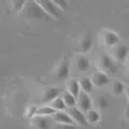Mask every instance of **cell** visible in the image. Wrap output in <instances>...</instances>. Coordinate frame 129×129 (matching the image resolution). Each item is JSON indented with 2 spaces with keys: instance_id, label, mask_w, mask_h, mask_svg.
Returning <instances> with one entry per match:
<instances>
[{
  "instance_id": "obj_1",
  "label": "cell",
  "mask_w": 129,
  "mask_h": 129,
  "mask_svg": "<svg viewBox=\"0 0 129 129\" xmlns=\"http://www.w3.org/2000/svg\"><path fill=\"white\" fill-rule=\"evenodd\" d=\"M25 17L34 19V20H51V18L43 12V9L38 5L37 2H29L25 3V7L23 8Z\"/></svg>"
},
{
  "instance_id": "obj_2",
  "label": "cell",
  "mask_w": 129,
  "mask_h": 129,
  "mask_svg": "<svg viewBox=\"0 0 129 129\" xmlns=\"http://www.w3.org/2000/svg\"><path fill=\"white\" fill-rule=\"evenodd\" d=\"M99 63H100V67H101V72L104 74H110V75H115L116 71H118V67L115 62L113 61V58L108 54H101L100 58H99Z\"/></svg>"
},
{
  "instance_id": "obj_3",
  "label": "cell",
  "mask_w": 129,
  "mask_h": 129,
  "mask_svg": "<svg viewBox=\"0 0 129 129\" xmlns=\"http://www.w3.org/2000/svg\"><path fill=\"white\" fill-rule=\"evenodd\" d=\"M37 3L49 18L58 19V18L62 17V12L53 4V2H37Z\"/></svg>"
},
{
  "instance_id": "obj_4",
  "label": "cell",
  "mask_w": 129,
  "mask_h": 129,
  "mask_svg": "<svg viewBox=\"0 0 129 129\" xmlns=\"http://www.w3.org/2000/svg\"><path fill=\"white\" fill-rule=\"evenodd\" d=\"M69 110V116L74 120V123L75 124H77V125H81V126H86L87 125V121H86V118H85V114L80 110V109H77V106H75V108H70V109H67Z\"/></svg>"
},
{
  "instance_id": "obj_5",
  "label": "cell",
  "mask_w": 129,
  "mask_h": 129,
  "mask_svg": "<svg viewBox=\"0 0 129 129\" xmlns=\"http://www.w3.org/2000/svg\"><path fill=\"white\" fill-rule=\"evenodd\" d=\"M101 38H103V42L106 47H115V46H118V43L120 41V37L110 29H104Z\"/></svg>"
},
{
  "instance_id": "obj_6",
  "label": "cell",
  "mask_w": 129,
  "mask_h": 129,
  "mask_svg": "<svg viewBox=\"0 0 129 129\" xmlns=\"http://www.w3.org/2000/svg\"><path fill=\"white\" fill-rule=\"evenodd\" d=\"M76 104L79 105L77 109H80L82 113H84V111L87 113L89 110L92 109V100H91V98H90L87 94H85V92H80V94H79V96H77V99H76Z\"/></svg>"
},
{
  "instance_id": "obj_7",
  "label": "cell",
  "mask_w": 129,
  "mask_h": 129,
  "mask_svg": "<svg viewBox=\"0 0 129 129\" xmlns=\"http://www.w3.org/2000/svg\"><path fill=\"white\" fill-rule=\"evenodd\" d=\"M94 87H101V86H105L106 84H109V75L101 72V71H95L91 77H90Z\"/></svg>"
},
{
  "instance_id": "obj_8",
  "label": "cell",
  "mask_w": 129,
  "mask_h": 129,
  "mask_svg": "<svg viewBox=\"0 0 129 129\" xmlns=\"http://www.w3.org/2000/svg\"><path fill=\"white\" fill-rule=\"evenodd\" d=\"M62 94V90L58 89V87H54V86H51L48 89H46L43 91V95H42V101L43 103H52L54 99L59 98V95Z\"/></svg>"
},
{
  "instance_id": "obj_9",
  "label": "cell",
  "mask_w": 129,
  "mask_h": 129,
  "mask_svg": "<svg viewBox=\"0 0 129 129\" xmlns=\"http://www.w3.org/2000/svg\"><path fill=\"white\" fill-rule=\"evenodd\" d=\"M128 53H129V49L124 44L115 46L114 49H113V57L118 62H125L126 61V57H128Z\"/></svg>"
},
{
  "instance_id": "obj_10",
  "label": "cell",
  "mask_w": 129,
  "mask_h": 129,
  "mask_svg": "<svg viewBox=\"0 0 129 129\" xmlns=\"http://www.w3.org/2000/svg\"><path fill=\"white\" fill-rule=\"evenodd\" d=\"M92 46H94L92 36H91L90 32H87V33L84 34V37L80 41V52L81 53H87L89 51H91Z\"/></svg>"
},
{
  "instance_id": "obj_11",
  "label": "cell",
  "mask_w": 129,
  "mask_h": 129,
  "mask_svg": "<svg viewBox=\"0 0 129 129\" xmlns=\"http://www.w3.org/2000/svg\"><path fill=\"white\" fill-rule=\"evenodd\" d=\"M52 118H53L54 121L59 123L61 125H76V124L74 123V120H72V119L69 116V114H66V113L57 111L54 115H52Z\"/></svg>"
},
{
  "instance_id": "obj_12",
  "label": "cell",
  "mask_w": 129,
  "mask_h": 129,
  "mask_svg": "<svg viewBox=\"0 0 129 129\" xmlns=\"http://www.w3.org/2000/svg\"><path fill=\"white\" fill-rule=\"evenodd\" d=\"M75 66H76V69H77L79 71H82V72H84V71H87V70L90 69V61H89V58H87L86 56L80 54V56L76 57Z\"/></svg>"
},
{
  "instance_id": "obj_13",
  "label": "cell",
  "mask_w": 129,
  "mask_h": 129,
  "mask_svg": "<svg viewBox=\"0 0 129 129\" xmlns=\"http://www.w3.org/2000/svg\"><path fill=\"white\" fill-rule=\"evenodd\" d=\"M30 121L38 129H48L49 128V120L47 116H37L36 115L30 119Z\"/></svg>"
},
{
  "instance_id": "obj_14",
  "label": "cell",
  "mask_w": 129,
  "mask_h": 129,
  "mask_svg": "<svg viewBox=\"0 0 129 129\" xmlns=\"http://www.w3.org/2000/svg\"><path fill=\"white\" fill-rule=\"evenodd\" d=\"M79 86H80L81 92H85L87 95H90L94 91V85H92L90 77H82L80 80V82H79Z\"/></svg>"
},
{
  "instance_id": "obj_15",
  "label": "cell",
  "mask_w": 129,
  "mask_h": 129,
  "mask_svg": "<svg viewBox=\"0 0 129 129\" xmlns=\"http://www.w3.org/2000/svg\"><path fill=\"white\" fill-rule=\"evenodd\" d=\"M57 77L59 80H66L69 79V75H70V64L67 62H62L58 69H57V72H56Z\"/></svg>"
},
{
  "instance_id": "obj_16",
  "label": "cell",
  "mask_w": 129,
  "mask_h": 129,
  "mask_svg": "<svg viewBox=\"0 0 129 129\" xmlns=\"http://www.w3.org/2000/svg\"><path fill=\"white\" fill-rule=\"evenodd\" d=\"M67 92L71 94L75 99H77L79 94L81 92L80 86H79V81H77V80H71V81L67 84Z\"/></svg>"
},
{
  "instance_id": "obj_17",
  "label": "cell",
  "mask_w": 129,
  "mask_h": 129,
  "mask_svg": "<svg viewBox=\"0 0 129 129\" xmlns=\"http://www.w3.org/2000/svg\"><path fill=\"white\" fill-rule=\"evenodd\" d=\"M61 99L63 100L64 105H66V109H70V108H75V106H76V99H75L71 94H69L67 91L62 92Z\"/></svg>"
},
{
  "instance_id": "obj_18",
  "label": "cell",
  "mask_w": 129,
  "mask_h": 129,
  "mask_svg": "<svg viewBox=\"0 0 129 129\" xmlns=\"http://www.w3.org/2000/svg\"><path fill=\"white\" fill-rule=\"evenodd\" d=\"M57 111L54 109H52L51 106L46 105V106H41V108H37V111H36V115L37 116H52L54 115Z\"/></svg>"
},
{
  "instance_id": "obj_19",
  "label": "cell",
  "mask_w": 129,
  "mask_h": 129,
  "mask_svg": "<svg viewBox=\"0 0 129 129\" xmlns=\"http://www.w3.org/2000/svg\"><path fill=\"white\" fill-rule=\"evenodd\" d=\"M85 118H86L87 124H92L94 125V124H98L100 121V114H99V111H96L94 109L89 110L87 111V115H85Z\"/></svg>"
},
{
  "instance_id": "obj_20",
  "label": "cell",
  "mask_w": 129,
  "mask_h": 129,
  "mask_svg": "<svg viewBox=\"0 0 129 129\" xmlns=\"http://www.w3.org/2000/svg\"><path fill=\"white\" fill-rule=\"evenodd\" d=\"M124 92H125V86H124V84L120 82V81H115V82L113 84V94H114L115 96H121Z\"/></svg>"
},
{
  "instance_id": "obj_21",
  "label": "cell",
  "mask_w": 129,
  "mask_h": 129,
  "mask_svg": "<svg viewBox=\"0 0 129 129\" xmlns=\"http://www.w3.org/2000/svg\"><path fill=\"white\" fill-rule=\"evenodd\" d=\"M51 104H52V105H51V108H52V109H54L56 111H62V110L66 109V105H64V103H63V100H62L61 98L54 99Z\"/></svg>"
},
{
  "instance_id": "obj_22",
  "label": "cell",
  "mask_w": 129,
  "mask_h": 129,
  "mask_svg": "<svg viewBox=\"0 0 129 129\" xmlns=\"http://www.w3.org/2000/svg\"><path fill=\"white\" fill-rule=\"evenodd\" d=\"M98 106L100 109H106L109 106V100L106 99V96H99L98 98Z\"/></svg>"
},
{
  "instance_id": "obj_23",
  "label": "cell",
  "mask_w": 129,
  "mask_h": 129,
  "mask_svg": "<svg viewBox=\"0 0 129 129\" xmlns=\"http://www.w3.org/2000/svg\"><path fill=\"white\" fill-rule=\"evenodd\" d=\"M25 3L27 2H23V0H14L13 2V7H14V10H23V8L25 7Z\"/></svg>"
},
{
  "instance_id": "obj_24",
  "label": "cell",
  "mask_w": 129,
  "mask_h": 129,
  "mask_svg": "<svg viewBox=\"0 0 129 129\" xmlns=\"http://www.w3.org/2000/svg\"><path fill=\"white\" fill-rule=\"evenodd\" d=\"M53 4L62 12V10H64L67 7H69V4L66 3V2H63V0H57V2H53Z\"/></svg>"
},
{
  "instance_id": "obj_25",
  "label": "cell",
  "mask_w": 129,
  "mask_h": 129,
  "mask_svg": "<svg viewBox=\"0 0 129 129\" xmlns=\"http://www.w3.org/2000/svg\"><path fill=\"white\" fill-rule=\"evenodd\" d=\"M36 111H37V106H30L28 109V118L32 119L33 116H36Z\"/></svg>"
},
{
  "instance_id": "obj_26",
  "label": "cell",
  "mask_w": 129,
  "mask_h": 129,
  "mask_svg": "<svg viewBox=\"0 0 129 129\" xmlns=\"http://www.w3.org/2000/svg\"><path fill=\"white\" fill-rule=\"evenodd\" d=\"M61 129H77L76 125H62Z\"/></svg>"
}]
</instances>
